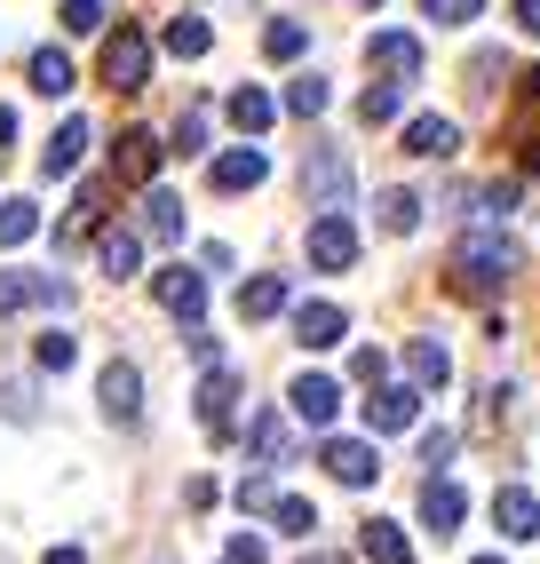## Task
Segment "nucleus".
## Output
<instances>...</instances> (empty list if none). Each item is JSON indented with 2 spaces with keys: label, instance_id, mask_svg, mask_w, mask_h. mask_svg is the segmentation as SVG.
<instances>
[{
  "label": "nucleus",
  "instance_id": "1",
  "mask_svg": "<svg viewBox=\"0 0 540 564\" xmlns=\"http://www.w3.org/2000/svg\"><path fill=\"white\" fill-rule=\"evenodd\" d=\"M517 279V239H500V231H469L461 239V254H453V294H500Z\"/></svg>",
  "mask_w": 540,
  "mask_h": 564
},
{
  "label": "nucleus",
  "instance_id": "2",
  "mask_svg": "<svg viewBox=\"0 0 540 564\" xmlns=\"http://www.w3.org/2000/svg\"><path fill=\"white\" fill-rule=\"evenodd\" d=\"M350 192H358L350 160H342L334 143H311V160H302V199H311L318 215H342V207H350Z\"/></svg>",
  "mask_w": 540,
  "mask_h": 564
},
{
  "label": "nucleus",
  "instance_id": "3",
  "mask_svg": "<svg viewBox=\"0 0 540 564\" xmlns=\"http://www.w3.org/2000/svg\"><path fill=\"white\" fill-rule=\"evenodd\" d=\"M143 80H151V32L143 24H111L104 32V88L136 96Z\"/></svg>",
  "mask_w": 540,
  "mask_h": 564
},
{
  "label": "nucleus",
  "instance_id": "4",
  "mask_svg": "<svg viewBox=\"0 0 540 564\" xmlns=\"http://www.w3.org/2000/svg\"><path fill=\"white\" fill-rule=\"evenodd\" d=\"M151 294H160V311H175L183 326H199V311H207V271L168 262V271H151Z\"/></svg>",
  "mask_w": 540,
  "mask_h": 564
},
{
  "label": "nucleus",
  "instance_id": "5",
  "mask_svg": "<svg viewBox=\"0 0 540 564\" xmlns=\"http://www.w3.org/2000/svg\"><path fill=\"white\" fill-rule=\"evenodd\" d=\"M318 462H326L334 485H350V494H366V485L381 477V454H374L366 437H326V454H318Z\"/></svg>",
  "mask_w": 540,
  "mask_h": 564
},
{
  "label": "nucleus",
  "instance_id": "6",
  "mask_svg": "<svg viewBox=\"0 0 540 564\" xmlns=\"http://www.w3.org/2000/svg\"><path fill=\"white\" fill-rule=\"evenodd\" d=\"M72 286L64 279H41V271H0V311H64Z\"/></svg>",
  "mask_w": 540,
  "mask_h": 564
},
{
  "label": "nucleus",
  "instance_id": "7",
  "mask_svg": "<svg viewBox=\"0 0 540 564\" xmlns=\"http://www.w3.org/2000/svg\"><path fill=\"white\" fill-rule=\"evenodd\" d=\"M160 152H168V143L151 128H128L120 143H111V175H120V183H151V175H160Z\"/></svg>",
  "mask_w": 540,
  "mask_h": 564
},
{
  "label": "nucleus",
  "instance_id": "8",
  "mask_svg": "<svg viewBox=\"0 0 540 564\" xmlns=\"http://www.w3.org/2000/svg\"><path fill=\"white\" fill-rule=\"evenodd\" d=\"M311 262H318V271H350V262H358L350 215H318V223H311Z\"/></svg>",
  "mask_w": 540,
  "mask_h": 564
},
{
  "label": "nucleus",
  "instance_id": "9",
  "mask_svg": "<svg viewBox=\"0 0 540 564\" xmlns=\"http://www.w3.org/2000/svg\"><path fill=\"white\" fill-rule=\"evenodd\" d=\"M96 398H104L111 422H136V413H143V373H136L128 358H111V366H104V382H96Z\"/></svg>",
  "mask_w": 540,
  "mask_h": 564
},
{
  "label": "nucleus",
  "instance_id": "10",
  "mask_svg": "<svg viewBox=\"0 0 540 564\" xmlns=\"http://www.w3.org/2000/svg\"><path fill=\"white\" fill-rule=\"evenodd\" d=\"M199 430L207 437L239 430V382H230V373H207V382H199Z\"/></svg>",
  "mask_w": 540,
  "mask_h": 564
},
{
  "label": "nucleus",
  "instance_id": "11",
  "mask_svg": "<svg viewBox=\"0 0 540 564\" xmlns=\"http://www.w3.org/2000/svg\"><path fill=\"white\" fill-rule=\"evenodd\" d=\"M421 422V390L406 382V390H374L366 398V430H381V437H398V430H413Z\"/></svg>",
  "mask_w": 540,
  "mask_h": 564
},
{
  "label": "nucleus",
  "instance_id": "12",
  "mask_svg": "<svg viewBox=\"0 0 540 564\" xmlns=\"http://www.w3.org/2000/svg\"><path fill=\"white\" fill-rule=\"evenodd\" d=\"M334 413H342V382H334V373H302V382H294V422L326 430Z\"/></svg>",
  "mask_w": 540,
  "mask_h": 564
},
{
  "label": "nucleus",
  "instance_id": "13",
  "mask_svg": "<svg viewBox=\"0 0 540 564\" xmlns=\"http://www.w3.org/2000/svg\"><path fill=\"white\" fill-rule=\"evenodd\" d=\"M493 524L509 541H532L540 533V494H525V485H500V501H493Z\"/></svg>",
  "mask_w": 540,
  "mask_h": 564
},
{
  "label": "nucleus",
  "instance_id": "14",
  "mask_svg": "<svg viewBox=\"0 0 540 564\" xmlns=\"http://www.w3.org/2000/svg\"><path fill=\"white\" fill-rule=\"evenodd\" d=\"M342 334H350V318H342L334 303H302V311H294V343H302V350H334Z\"/></svg>",
  "mask_w": 540,
  "mask_h": 564
},
{
  "label": "nucleus",
  "instance_id": "15",
  "mask_svg": "<svg viewBox=\"0 0 540 564\" xmlns=\"http://www.w3.org/2000/svg\"><path fill=\"white\" fill-rule=\"evenodd\" d=\"M207 175H215V192H255V183L270 175V160L255 152V143H239V152H223V160H215Z\"/></svg>",
  "mask_w": 540,
  "mask_h": 564
},
{
  "label": "nucleus",
  "instance_id": "16",
  "mask_svg": "<svg viewBox=\"0 0 540 564\" xmlns=\"http://www.w3.org/2000/svg\"><path fill=\"white\" fill-rule=\"evenodd\" d=\"M358 549H366V564H413V541H406V524H390V517H366Z\"/></svg>",
  "mask_w": 540,
  "mask_h": 564
},
{
  "label": "nucleus",
  "instance_id": "17",
  "mask_svg": "<svg viewBox=\"0 0 540 564\" xmlns=\"http://www.w3.org/2000/svg\"><path fill=\"white\" fill-rule=\"evenodd\" d=\"M445 373H453L445 343H430V334H421V343H406V382H413V390H445Z\"/></svg>",
  "mask_w": 540,
  "mask_h": 564
},
{
  "label": "nucleus",
  "instance_id": "18",
  "mask_svg": "<svg viewBox=\"0 0 540 564\" xmlns=\"http://www.w3.org/2000/svg\"><path fill=\"white\" fill-rule=\"evenodd\" d=\"M453 143L461 135H453V120H438V111H421V120L406 128V152L413 160H453Z\"/></svg>",
  "mask_w": 540,
  "mask_h": 564
},
{
  "label": "nucleus",
  "instance_id": "19",
  "mask_svg": "<svg viewBox=\"0 0 540 564\" xmlns=\"http://www.w3.org/2000/svg\"><path fill=\"white\" fill-rule=\"evenodd\" d=\"M374 64L390 72V80H413V72H421V41H413V32H374Z\"/></svg>",
  "mask_w": 540,
  "mask_h": 564
},
{
  "label": "nucleus",
  "instance_id": "20",
  "mask_svg": "<svg viewBox=\"0 0 540 564\" xmlns=\"http://www.w3.org/2000/svg\"><path fill=\"white\" fill-rule=\"evenodd\" d=\"M88 143H96V135H88V120H64V128L48 135L41 167H48V175H72V167H80V152H88Z\"/></svg>",
  "mask_w": 540,
  "mask_h": 564
},
{
  "label": "nucleus",
  "instance_id": "21",
  "mask_svg": "<svg viewBox=\"0 0 540 564\" xmlns=\"http://www.w3.org/2000/svg\"><path fill=\"white\" fill-rule=\"evenodd\" d=\"M374 207H381L374 223H381L390 239H413V231H421V192H406V183H398V192H381Z\"/></svg>",
  "mask_w": 540,
  "mask_h": 564
},
{
  "label": "nucleus",
  "instance_id": "22",
  "mask_svg": "<svg viewBox=\"0 0 540 564\" xmlns=\"http://www.w3.org/2000/svg\"><path fill=\"white\" fill-rule=\"evenodd\" d=\"M461 517H469V494H461V485H430V494H421V524H430V533H453Z\"/></svg>",
  "mask_w": 540,
  "mask_h": 564
},
{
  "label": "nucleus",
  "instance_id": "23",
  "mask_svg": "<svg viewBox=\"0 0 540 564\" xmlns=\"http://www.w3.org/2000/svg\"><path fill=\"white\" fill-rule=\"evenodd\" d=\"M270 120H279V96H270V88H239V96H230V128H239V135H262Z\"/></svg>",
  "mask_w": 540,
  "mask_h": 564
},
{
  "label": "nucleus",
  "instance_id": "24",
  "mask_svg": "<svg viewBox=\"0 0 540 564\" xmlns=\"http://www.w3.org/2000/svg\"><path fill=\"white\" fill-rule=\"evenodd\" d=\"M279 311H287V279H270V271H262V279H247V286H239V318H255V326H262V318H279Z\"/></svg>",
  "mask_w": 540,
  "mask_h": 564
},
{
  "label": "nucleus",
  "instance_id": "25",
  "mask_svg": "<svg viewBox=\"0 0 540 564\" xmlns=\"http://www.w3.org/2000/svg\"><path fill=\"white\" fill-rule=\"evenodd\" d=\"M143 231L160 239V247H175V239H183V199H175V192H151V199H143Z\"/></svg>",
  "mask_w": 540,
  "mask_h": 564
},
{
  "label": "nucleus",
  "instance_id": "26",
  "mask_svg": "<svg viewBox=\"0 0 540 564\" xmlns=\"http://www.w3.org/2000/svg\"><path fill=\"white\" fill-rule=\"evenodd\" d=\"M96 262H104V279H136V262H143L136 231H104L96 239Z\"/></svg>",
  "mask_w": 540,
  "mask_h": 564
},
{
  "label": "nucleus",
  "instance_id": "27",
  "mask_svg": "<svg viewBox=\"0 0 540 564\" xmlns=\"http://www.w3.org/2000/svg\"><path fill=\"white\" fill-rule=\"evenodd\" d=\"M24 239H41V207L32 199H0V254L24 247Z\"/></svg>",
  "mask_w": 540,
  "mask_h": 564
},
{
  "label": "nucleus",
  "instance_id": "28",
  "mask_svg": "<svg viewBox=\"0 0 540 564\" xmlns=\"http://www.w3.org/2000/svg\"><path fill=\"white\" fill-rule=\"evenodd\" d=\"M215 48V24L207 17H175L168 24V56H207Z\"/></svg>",
  "mask_w": 540,
  "mask_h": 564
},
{
  "label": "nucleus",
  "instance_id": "29",
  "mask_svg": "<svg viewBox=\"0 0 540 564\" xmlns=\"http://www.w3.org/2000/svg\"><path fill=\"white\" fill-rule=\"evenodd\" d=\"M32 88H41V96H72V56L41 48V56H32Z\"/></svg>",
  "mask_w": 540,
  "mask_h": 564
},
{
  "label": "nucleus",
  "instance_id": "30",
  "mask_svg": "<svg viewBox=\"0 0 540 564\" xmlns=\"http://www.w3.org/2000/svg\"><path fill=\"white\" fill-rule=\"evenodd\" d=\"M302 48H311V32H302L294 17H279V24H262V56H270V64H287V56H302Z\"/></svg>",
  "mask_w": 540,
  "mask_h": 564
},
{
  "label": "nucleus",
  "instance_id": "31",
  "mask_svg": "<svg viewBox=\"0 0 540 564\" xmlns=\"http://www.w3.org/2000/svg\"><path fill=\"white\" fill-rule=\"evenodd\" d=\"M326 104H334V88L318 80V72H302V80L287 88V111H294V120H318V111H326Z\"/></svg>",
  "mask_w": 540,
  "mask_h": 564
},
{
  "label": "nucleus",
  "instance_id": "32",
  "mask_svg": "<svg viewBox=\"0 0 540 564\" xmlns=\"http://www.w3.org/2000/svg\"><path fill=\"white\" fill-rule=\"evenodd\" d=\"M398 104H406V88H398V80H381V88L358 96V120H366V128H390V120H398Z\"/></svg>",
  "mask_w": 540,
  "mask_h": 564
},
{
  "label": "nucleus",
  "instance_id": "33",
  "mask_svg": "<svg viewBox=\"0 0 540 564\" xmlns=\"http://www.w3.org/2000/svg\"><path fill=\"white\" fill-rule=\"evenodd\" d=\"M247 445H255V462H279V454H287V422H279V413H255Z\"/></svg>",
  "mask_w": 540,
  "mask_h": 564
},
{
  "label": "nucleus",
  "instance_id": "34",
  "mask_svg": "<svg viewBox=\"0 0 540 564\" xmlns=\"http://www.w3.org/2000/svg\"><path fill=\"white\" fill-rule=\"evenodd\" d=\"M279 533H287V541H311V533H318V509L287 494V501H279Z\"/></svg>",
  "mask_w": 540,
  "mask_h": 564
},
{
  "label": "nucleus",
  "instance_id": "35",
  "mask_svg": "<svg viewBox=\"0 0 540 564\" xmlns=\"http://www.w3.org/2000/svg\"><path fill=\"white\" fill-rule=\"evenodd\" d=\"M32 358H41V373H64L72 358H80V343H72V334H41V350H32Z\"/></svg>",
  "mask_w": 540,
  "mask_h": 564
},
{
  "label": "nucleus",
  "instance_id": "36",
  "mask_svg": "<svg viewBox=\"0 0 540 564\" xmlns=\"http://www.w3.org/2000/svg\"><path fill=\"white\" fill-rule=\"evenodd\" d=\"M64 32H104V0H64Z\"/></svg>",
  "mask_w": 540,
  "mask_h": 564
},
{
  "label": "nucleus",
  "instance_id": "37",
  "mask_svg": "<svg viewBox=\"0 0 540 564\" xmlns=\"http://www.w3.org/2000/svg\"><path fill=\"white\" fill-rule=\"evenodd\" d=\"M485 9V0H421V17H438V24H469Z\"/></svg>",
  "mask_w": 540,
  "mask_h": 564
},
{
  "label": "nucleus",
  "instance_id": "38",
  "mask_svg": "<svg viewBox=\"0 0 540 564\" xmlns=\"http://www.w3.org/2000/svg\"><path fill=\"white\" fill-rule=\"evenodd\" d=\"M381 373H390V358H381L374 343H358L350 350V382H381Z\"/></svg>",
  "mask_w": 540,
  "mask_h": 564
},
{
  "label": "nucleus",
  "instance_id": "39",
  "mask_svg": "<svg viewBox=\"0 0 540 564\" xmlns=\"http://www.w3.org/2000/svg\"><path fill=\"white\" fill-rule=\"evenodd\" d=\"M199 143H207V111H183V128H175L168 152H199Z\"/></svg>",
  "mask_w": 540,
  "mask_h": 564
},
{
  "label": "nucleus",
  "instance_id": "40",
  "mask_svg": "<svg viewBox=\"0 0 540 564\" xmlns=\"http://www.w3.org/2000/svg\"><path fill=\"white\" fill-rule=\"evenodd\" d=\"M0 413H9V422H32L41 405H32V390H24V382H9V390H0Z\"/></svg>",
  "mask_w": 540,
  "mask_h": 564
},
{
  "label": "nucleus",
  "instance_id": "41",
  "mask_svg": "<svg viewBox=\"0 0 540 564\" xmlns=\"http://www.w3.org/2000/svg\"><path fill=\"white\" fill-rule=\"evenodd\" d=\"M262 556H270V549H262L255 533H230V549H223V564H262Z\"/></svg>",
  "mask_w": 540,
  "mask_h": 564
},
{
  "label": "nucleus",
  "instance_id": "42",
  "mask_svg": "<svg viewBox=\"0 0 540 564\" xmlns=\"http://www.w3.org/2000/svg\"><path fill=\"white\" fill-rule=\"evenodd\" d=\"M239 501H247V509H279V485H270V477H247Z\"/></svg>",
  "mask_w": 540,
  "mask_h": 564
},
{
  "label": "nucleus",
  "instance_id": "43",
  "mask_svg": "<svg viewBox=\"0 0 540 564\" xmlns=\"http://www.w3.org/2000/svg\"><path fill=\"white\" fill-rule=\"evenodd\" d=\"M183 501H191V509H215L223 494H215V477H191V485H183Z\"/></svg>",
  "mask_w": 540,
  "mask_h": 564
},
{
  "label": "nucleus",
  "instance_id": "44",
  "mask_svg": "<svg viewBox=\"0 0 540 564\" xmlns=\"http://www.w3.org/2000/svg\"><path fill=\"white\" fill-rule=\"evenodd\" d=\"M517 32H540V0H517Z\"/></svg>",
  "mask_w": 540,
  "mask_h": 564
},
{
  "label": "nucleus",
  "instance_id": "45",
  "mask_svg": "<svg viewBox=\"0 0 540 564\" xmlns=\"http://www.w3.org/2000/svg\"><path fill=\"white\" fill-rule=\"evenodd\" d=\"M9 143H17V111L0 104V152H9Z\"/></svg>",
  "mask_w": 540,
  "mask_h": 564
},
{
  "label": "nucleus",
  "instance_id": "46",
  "mask_svg": "<svg viewBox=\"0 0 540 564\" xmlns=\"http://www.w3.org/2000/svg\"><path fill=\"white\" fill-rule=\"evenodd\" d=\"M41 564H88V549H48Z\"/></svg>",
  "mask_w": 540,
  "mask_h": 564
},
{
  "label": "nucleus",
  "instance_id": "47",
  "mask_svg": "<svg viewBox=\"0 0 540 564\" xmlns=\"http://www.w3.org/2000/svg\"><path fill=\"white\" fill-rule=\"evenodd\" d=\"M469 564H500V556H469Z\"/></svg>",
  "mask_w": 540,
  "mask_h": 564
},
{
  "label": "nucleus",
  "instance_id": "48",
  "mask_svg": "<svg viewBox=\"0 0 540 564\" xmlns=\"http://www.w3.org/2000/svg\"><path fill=\"white\" fill-rule=\"evenodd\" d=\"M311 564H342V556H311Z\"/></svg>",
  "mask_w": 540,
  "mask_h": 564
},
{
  "label": "nucleus",
  "instance_id": "49",
  "mask_svg": "<svg viewBox=\"0 0 540 564\" xmlns=\"http://www.w3.org/2000/svg\"><path fill=\"white\" fill-rule=\"evenodd\" d=\"M532 183H540V152H532Z\"/></svg>",
  "mask_w": 540,
  "mask_h": 564
},
{
  "label": "nucleus",
  "instance_id": "50",
  "mask_svg": "<svg viewBox=\"0 0 540 564\" xmlns=\"http://www.w3.org/2000/svg\"><path fill=\"white\" fill-rule=\"evenodd\" d=\"M358 9H381V0H358Z\"/></svg>",
  "mask_w": 540,
  "mask_h": 564
}]
</instances>
